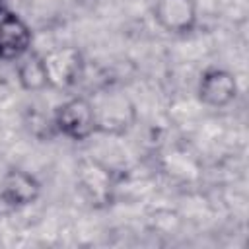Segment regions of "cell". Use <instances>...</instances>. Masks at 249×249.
I'll return each instance as SVG.
<instances>
[{
	"label": "cell",
	"mask_w": 249,
	"mask_h": 249,
	"mask_svg": "<svg viewBox=\"0 0 249 249\" xmlns=\"http://www.w3.org/2000/svg\"><path fill=\"white\" fill-rule=\"evenodd\" d=\"M33 33L27 21L16 12L0 6V60L18 62L31 51Z\"/></svg>",
	"instance_id": "ba28073f"
},
{
	"label": "cell",
	"mask_w": 249,
	"mask_h": 249,
	"mask_svg": "<svg viewBox=\"0 0 249 249\" xmlns=\"http://www.w3.org/2000/svg\"><path fill=\"white\" fill-rule=\"evenodd\" d=\"M95 115L97 134L123 136L126 134L138 121V111L134 101L126 91L119 88L99 89L93 97H89Z\"/></svg>",
	"instance_id": "6da1fadb"
},
{
	"label": "cell",
	"mask_w": 249,
	"mask_h": 249,
	"mask_svg": "<svg viewBox=\"0 0 249 249\" xmlns=\"http://www.w3.org/2000/svg\"><path fill=\"white\" fill-rule=\"evenodd\" d=\"M16 76L21 86V89L37 93L43 89H49V80L43 64V54L37 51H29L16 62Z\"/></svg>",
	"instance_id": "9c48e42d"
},
{
	"label": "cell",
	"mask_w": 249,
	"mask_h": 249,
	"mask_svg": "<svg viewBox=\"0 0 249 249\" xmlns=\"http://www.w3.org/2000/svg\"><path fill=\"white\" fill-rule=\"evenodd\" d=\"M53 128L72 142H86L97 134L93 105L89 97H70L56 105L53 113Z\"/></svg>",
	"instance_id": "7a4b0ae2"
},
{
	"label": "cell",
	"mask_w": 249,
	"mask_h": 249,
	"mask_svg": "<svg viewBox=\"0 0 249 249\" xmlns=\"http://www.w3.org/2000/svg\"><path fill=\"white\" fill-rule=\"evenodd\" d=\"M154 21L169 35L185 37L198 23L196 0H156L152 8Z\"/></svg>",
	"instance_id": "52a82bcc"
},
{
	"label": "cell",
	"mask_w": 249,
	"mask_h": 249,
	"mask_svg": "<svg viewBox=\"0 0 249 249\" xmlns=\"http://www.w3.org/2000/svg\"><path fill=\"white\" fill-rule=\"evenodd\" d=\"M41 195V183L25 169L12 167L0 183V214H12L31 206Z\"/></svg>",
	"instance_id": "5b68a950"
},
{
	"label": "cell",
	"mask_w": 249,
	"mask_h": 249,
	"mask_svg": "<svg viewBox=\"0 0 249 249\" xmlns=\"http://www.w3.org/2000/svg\"><path fill=\"white\" fill-rule=\"evenodd\" d=\"M76 185L91 206L101 208L111 204L117 183L111 167H107L99 160L86 158L76 167Z\"/></svg>",
	"instance_id": "277c9868"
},
{
	"label": "cell",
	"mask_w": 249,
	"mask_h": 249,
	"mask_svg": "<svg viewBox=\"0 0 249 249\" xmlns=\"http://www.w3.org/2000/svg\"><path fill=\"white\" fill-rule=\"evenodd\" d=\"M43 64H45L49 88L62 91L74 88L82 80L86 70L84 53L74 45H62L43 53Z\"/></svg>",
	"instance_id": "3957f363"
},
{
	"label": "cell",
	"mask_w": 249,
	"mask_h": 249,
	"mask_svg": "<svg viewBox=\"0 0 249 249\" xmlns=\"http://www.w3.org/2000/svg\"><path fill=\"white\" fill-rule=\"evenodd\" d=\"M239 93L237 78L233 72L218 66L206 68L196 84V97L210 109H224L235 101Z\"/></svg>",
	"instance_id": "8992f818"
}]
</instances>
